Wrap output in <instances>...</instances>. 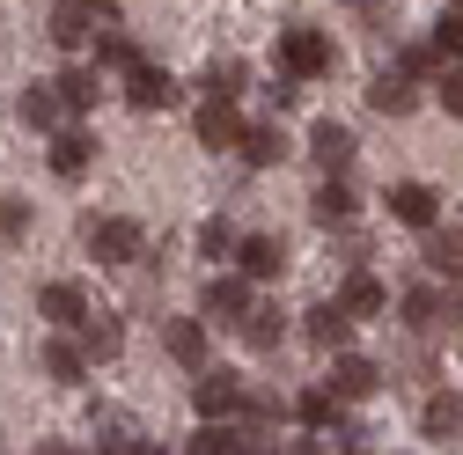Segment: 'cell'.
I'll use <instances>...</instances> for the list:
<instances>
[{"mask_svg":"<svg viewBox=\"0 0 463 455\" xmlns=\"http://www.w3.org/2000/svg\"><path fill=\"white\" fill-rule=\"evenodd\" d=\"M81 243H89L96 265H140V220L133 213H89Z\"/></svg>","mask_w":463,"mask_h":455,"instance_id":"obj_1","label":"cell"},{"mask_svg":"<svg viewBox=\"0 0 463 455\" xmlns=\"http://www.w3.org/2000/svg\"><path fill=\"white\" fill-rule=\"evenodd\" d=\"M279 67L295 74V81H317V74L338 67V44H331L324 30H309V23H295V30L279 37Z\"/></svg>","mask_w":463,"mask_h":455,"instance_id":"obj_2","label":"cell"},{"mask_svg":"<svg viewBox=\"0 0 463 455\" xmlns=\"http://www.w3.org/2000/svg\"><path fill=\"white\" fill-rule=\"evenodd\" d=\"M192 412H199V419L243 412V375H236V367H199V382H192Z\"/></svg>","mask_w":463,"mask_h":455,"instance_id":"obj_3","label":"cell"},{"mask_svg":"<svg viewBox=\"0 0 463 455\" xmlns=\"http://www.w3.org/2000/svg\"><path fill=\"white\" fill-rule=\"evenodd\" d=\"M331 389H338V404H368V396L383 389V367L345 346V353H331Z\"/></svg>","mask_w":463,"mask_h":455,"instance_id":"obj_4","label":"cell"},{"mask_svg":"<svg viewBox=\"0 0 463 455\" xmlns=\"http://www.w3.org/2000/svg\"><path fill=\"white\" fill-rule=\"evenodd\" d=\"M368 110H375V118H412V110H420V74L383 67V74L368 81Z\"/></svg>","mask_w":463,"mask_h":455,"instance_id":"obj_5","label":"cell"},{"mask_svg":"<svg viewBox=\"0 0 463 455\" xmlns=\"http://www.w3.org/2000/svg\"><path fill=\"white\" fill-rule=\"evenodd\" d=\"M354 309H345V302H317L309 316H302V338H309V346L317 353H345V346H354Z\"/></svg>","mask_w":463,"mask_h":455,"instance_id":"obj_6","label":"cell"},{"mask_svg":"<svg viewBox=\"0 0 463 455\" xmlns=\"http://www.w3.org/2000/svg\"><path fill=\"white\" fill-rule=\"evenodd\" d=\"M199 147H206V154H228V147H243L236 96H206V103H199Z\"/></svg>","mask_w":463,"mask_h":455,"instance_id":"obj_7","label":"cell"},{"mask_svg":"<svg viewBox=\"0 0 463 455\" xmlns=\"http://www.w3.org/2000/svg\"><path fill=\"white\" fill-rule=\"evenodd\" d=\"M199 309H206L213 323H243V316L258 309V302H250V279H243V272H221V279H206Z\"/></svg>","mask_w":463,"mask_h":455,"instance_id":"obj_8","label":"cell"},{"mask_svg":"<svg viewBox=\"0 0 463 455\" xmlns=\"http://www.w3.org/2000/svg\"><path fill=\"white\" fill-rule=\"evenodd\" d=\"M420 433H427L434 448H456V441H463V389H434V396H427Z\"/></svg>","mask_w":463,"mask_h":455,"instance_id":"obj_9","label":"cell"},{"mask_svg":"<svg viewBox=\"0 0 463 455\" xmlns=\"http://www.w3.org/2000/svg\"><path fill=\"white\" fill-rule=\"evenodd\" d=\"M236 272L250 279V287L279 279V272H287V243H279V236H243V243H236Z\"/></svg>","mask_w":463,"mask_h":455,"instance_id":"obj_10","label":"cell"},{"mask_svg":"<svg viewBox=\"0 0 463 455\" xmlns=\"http://www.w3.org/2000/svg\"><path fill=\"white\" fill-rule=\"evenodd\" d=\"M44 37L60 44V51H81L96 37V8H89V0H60V8L44 15Z\"/></svg>","mask_w":463,"mask_h":455,"instance_id":"obj_11","label":"cell"},{"mask_svg":"<svg viewBox=\"0 0 463 455\" xmlns=\"http://www.w3.org/2000/svg\"><path fill=\"white\" fill-rule=\"evenodd\" d=\"M162 353L199 375V367H206V323H199V316H169V323H162Z\"/></svg>","mask_w":463,"mask_h":455,"instance_id":"obj_12","label":"cell"},{"mask_svg":"<svg viewBox=\"0 0 463 455\" xmlns=\"http://www.w3.org/2000/svg\"><path fill=\"white\" fill-rule=\"evenodd\" d=\"M390 220L434 228V220H441V191H434V184H390Z\"/></svg>","mask_w":463,"mask_h":455,"instance_id":"obj_13","label":"cell"},{"mask_svg":"<svg viewBox=\"0 0 463 455\" xmlns=\"http://www.w3.org/2000/svg\"><path fill=\"white\" fill-rule=\"evenodd\" d=\"M420 265H427L434 279H463V228H456V220H449V228H441V220L427 228V250H420Z\"/></svg>","mask_w":463,"mask_h":455,"instance_id":"obj_14","label":"cell"},{"mask_svg":"<svg viewBox=\"0 0 463 455\" xmlns=\"http://www.w3.org/2000/svg\"><path fill=\"white\" fill-rule=\"evenodd\" d=\"M126 103L140 110V118H147V110H169V103H177V81H169L162 67H147V60H140V67L126 74Z\"/></svg>","mask_w":463,"mask_h":455,"instance_id":"obj_15","label":"cell"},{"mask_svg":"<svg viewBox=\"0 0 463 455\" xmlns=\"http://www.w3.org/2000/svg\"><path fill=\"white\" fill-rule=\"evenodd\" d=\"M37 316L60 323V330H74V323L89 316V294L74 287V279H52V287H37Z\"/></svg>","mask_w":463,"mask_h":455,"instance_id":"obj_16","label":"cell"},{"mask_svg":"<svg viewBox=\"0 0 463 455\" xmlns=\"http://www.w3.org/2000/svg\"><path fill=\"white\" fill-rule=\"evenodd\" d=\"M309 154H317L324 177H345V169H354V133H345L338 118H324V125L309 133Z\"/></svg>","mask_w":463,"mask_h":455,"instance_id":"obj_17","label":"cell"},{"mask_svg":"<svg viewBox=\"0 0 463 455\" xmlns=\"http://www.w3.org/2000/svg\"><path fill=\"white\" fill-rule=\"evenodd\" d=\"M397 316L412 323V330H434V323L456 316V309H449V294L434 287V279H420V287H404V294H397Z\"/></svg>","mask_w":463,"mask_h":455,"instance_id":"obj_18","label":"cell"},{"mask_svg":"<svg viewBox=\"0 0 463 455\" xmlns=\"http://www.w3.org/2000/svg\"><path fill=\"white\" fill-rule=\"evenodd\" d=\"M15 110H23V125H30V133H52V125L67 118V96H60V81H30Z\"/></svg>","mask_w":463,"mask_h":455,"instance_id":"obj_19","label":"cell"},{"mask_svg":"<svg viewBox=\"0 0 463 455\" xmlns=\"http://www.w3.org/2000/svg\"><path fill=\"white\" fill-rule=\"evenodd\" d=\"M74 338H81L89 360H118V353H126V323H118V316H96V309L74 323Z\"/></svg>","mask_w":463,"mask_h":455,"instance_id":"obj_20","label":"cell"},{"mask_svg":"<svg viewBox=\"0 0 463 455\" xmlns=\"http://www.w3.org/2000/svg\"><path fill=\"white\" fill-rule=\"evenodd\" d=\"M37 360H44V375H52V382H81V375L96 367V360L81 353V338H74V330H60V338H44V353H37Z\"/></svg>","mask_w":463,"mask_h":455,"instance_id":"obj_21","label":"cell"},{"mask_svg":"<svg viewBox=\"0 0 463 455\" xmlns=\"http://www.w3.org/2000/svg\"><path fill=\"white\" fill-rule=\"evenodd\" d=\"M89 162H96V140H89L81 125H67L60 140H52V177L74 184V177H89Z\"/></svg>","mask_w":463,"mask_h":455,"instance_id":"obj_22","label":"cell"},{"mask_svg":"<svg viewBox=\"0 0 463 455\" xmlns=\"http://www.w3.org/2000/svg\"><path fill=\"white\" fill-rule=\"evenodd\" d=\"M250 169H279L287 154H295V147H287V133L279 125H243V147H236Z\"/></svg>","mask_w":463,"mask_h":455,"instance_id":"obj_23","label":"cell"},{"mask_svg":"<svg viewBox=\"0 0 463 455\" xmlns=\"http://www.w3.org/2000/svg\"><path fill=\"white\" fill-rule=\"evenodd\" d=\"M96 448H110V455H140L147 433H140V419H126V412H96Z\"/></svg>","mask_w":463,"mask_h":455,"instance_id":"obj_24","label":"cell"},{"mask_svg":"<svg viewBox=\"0 0 463 455\" xmlns=\"http://www.w3.org/2000/svg\"><path fill=\"white\" fill-rule=\"evenodd\" d=\"M309 220H317V228H345V220H354V191H345V177H324V184H317Z\"/></svg>","mask_w":463,"mask_h":455,"instance_id":"obj_25","label":"cell"},{"mask_svg":"<svg viewBox=\"0 0 463 455\" xmlns=\"http://www.w3.org/2000/svg\"><path fill=\"white\" fill-rule=\"evenodd\" d=\"M338 302H345V309H354V316L368 323V316H383V309H390V287H383L375 272H354V279L338 287Z\"/></svg>","mask_w":463,"mask_h":455,"instance_id":"obj_26","label":"cell"},{"mask_svg":"<svg viewBox=\"0 0 463 455\" xmlns=\"http://www.w3.org/2000/svg\"><path fill=\"white\" fill-rule=\"evenodd\" d=\"M236 330H243V346H250V353H272L279 338H287V316H279L272 302H258V309H250V316H243Z\"/></svg>","mask_w":463,"mask_h":455,"instance_id":"obj_27","label":"cell"},{"mask_svg":"<svg viewBox=\"0 0 463 455\" xmlns=\"http://www.w3.org/2000/svg\"><path fill=\"white\" fill-rule=\"evenodd\" d=\"M287 419V404L279 396H265V389H243V433H250V448H265V433Z\"/></svg>","mask_w":463,"mask_h":455,"instance_id":"obj_28","label":"cell"},{"mask_svg":"<svg viewBox=\"0 0 463 455\" xmlns=\"http://www.w3.org/2000/svg\"><path fill=\"white\" fill-rule=\"evenodd\" d=\"M243 448H250V433L228 419H199V433H192V455H243Z\"/></svg>","mask_w":463,"mask_h":455,"instance_id":"obj_29","label":"cell"},{"mask_svg":"<svg viewBox=\"0 0 463 455\" xmlns=\"http://www.w3.org/2000/svg\"><path fill=\"white\" fill-rule=\"evenodd\" d=\"M60 96H67V118H89L96 96H103V74H96V67H67V74H60Z\"/></svg>","mask_w":463,"mask_h":455,"instance_id":"obj_30","label":"cell"},{"mask_svg":"<svg viewBox=\"0 0 463 455\" xmlns=\"http://www.w3.org/2000/svg\"><path fill=\"white\" fill-rule=\"evenodd\" d=\"M295 419L317 426V433H331V426H338V389H302V396H295Z\"/></svg>","mask_w":463,"mask_h":455,"instance_id":"obj_31","label":"cell"},{"mask_svg":"<svg viewBox=\"0 0 463 455\" xmlns=\"http://www.w3.org/2000/svg\"><path fill=\"white\" fill-rule=\"evenodd\" d=\"M96 67H118V74H133V67H140V44H133L126 30H96Z\"/></svg>","mask_w":463,"mask_h":455,"instance_id":"obj_32","label":"cell"},{"mask_svg":"<svg viewBox=\"0 0 463 455\" xmlns=\"http://www.w3.org/2000/svg\"><path fill=\"white\" fill-rule=\"evenodd\" d=\"M236 243H243V236H236V220H221V213L199 220V250H206L213 265H221V257H236Z\"/></svg>","mask_w":463,"mask_h":455,"instance_id":"obj_33","label":"cell"},{"mask_svg":"<svg viewBox=\"0 0 463 455\" xmlns=\"http://www.w3.org/2000/svg\"><path fill=\"white\" fill-rule=\"evenodd\" d=\"M23 236H30V199L0 191V243H23Z\"/></svg>","mask_w":463,"mask_h":455,"instance_id":"obj_34","label":"cell"},{"mask_svg":"<svg viewBox=\"0 0 463 455\" xmlns=\"http://www.w3.org/2000/svg\"><path fill=\"white\" fill-rule=\"evenodd\" d=\"M441 60H449L441 44H404V51H397V67H404V74H420V81H434V74H441Z\"/></svg>","mask_w":463,"mask_h":455,"instance_id":"obj_35","label":"cell"},{"mask_svg":"<svg viewBox=\"0 0 463 455\" xmlns=\"http://www.w3.org/2000/svg\"><path fill=\"white\" fill-rule=\"evenodd\" d=\"M434 103L449 110V118H463V67H441L434 74Z\"/></svg>","mask_w":463,"mask_h":455,"instance_id":"obj_36","label":"cell"},{"mask_svg":"<svg viewBox=\"0 0 463 455\" xmlns=\"http://www.w3.org/2000/svg\"><path fill=\"white\" fill-rule=\"evenodd\" d=\"M206 96H243V67H236V60L206 67Z\"/></svg>","mask_w":463,"mask_h":455,"instance_id":"obj_37","label":"cell"},{"mask_svg":"<svg viewBox=\"0 0 463 455\" xmlns=\"http://www.w3.org/2000/svg\"><path fill=\"white\" fill-rule=\"evenodd\" d=\"M434 44H441V51H463V8H449V15H441V30H434Z\"/></svg>","mask_w":463,"mask_h":455,"instance_id":"obj_38","label":"cell"},{"mask_svg":"<svg viewBox=\"0 0 463 455\" xmlns=\"http://www.w3.org/2000/svg\"><path fill=\"white\" fill-rule=\"evenodd\" d=\"M456 323H463V279H456Z\"/></svg>","mask_w":463,"mask_h":455,"instance_id":"obj_39","label":"cell"},{"mask_svg":"<svg viewBox=\"0 0 463 455\" xmlns=\"http://www.w3.org/2000/svg\"><path fill=\"white\" fill-rule=\"evenodd\" d=\"M89 8H118V0H89Z\"/></svg>","mask_w":463,"mask_h":455,"instance_id":"obj_40","label":"cell"},{"mask_svg":"<svg viewBox=\"0 0 463 455\" xmlns=\"http://www.w3.org/2000/svg\"><path fill=\"white\" fill-rule=\"evenodd\" d=\"M354 8H375V0H354Z\"/></svg>","mask_w":463,"mask_h":455,"instance_id":"obj_41","label":"cell"},{"mask_svg":"<svg viewBox=\"0 0 463 455\" xmlns=\"http://www.w3.org/2000/svg\"><path fill=\"white\" fill-rule=\"evenodd\" d=\"M449 8H463V0H449Z\"/></svg>","mask_w":463,"mask_h":455,"instance_id":"obj_42","label":"cell"}]
</instances>
